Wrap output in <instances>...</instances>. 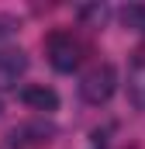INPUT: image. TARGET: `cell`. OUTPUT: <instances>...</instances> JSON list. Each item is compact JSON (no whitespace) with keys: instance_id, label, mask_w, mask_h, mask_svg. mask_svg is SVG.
Returning <instances> with one entry per match:
<instances>
[{"instance_id":"6da1fadb","label":"cell","mask_w":145,"mask_h":149,"mask_svg":"<svg viewBox=\"0 0 145 149\" xmlns=\"http://www.w3.org/2000/svg\"><path fill=\"white\" fill-rule=\"evenodd\" d=\"M114 90H117V70H114L110 63L93 66L90 73L83 76V83H79V97H83L86 104H93V108L107 104L110 97H114Z\"/></svg>"},{"instance_id":"7a4b0ae2","label":"cell","mask_w":145,"mask_h":149,"mask_svg":"<svg viewBox=\"0 0 145 149\" xmlns=\"http://www.w3.org/2000/svg\"><path fill=\"white\" fill-rule=\"evenodd\" d=\"M45 52H48V63L59 73H72L79 66V59H83V49L72 38V31H52L45 38Z\"/></svg>"},{"instance_id":"3957f363","label":"cell","mask_w":145,"mask_h":149,"mask_svg":"<svg viewBox=\"0 0 145 149\" xmlns=\"http://www.w3.org/2000/svg\"><path fill=\"white\" fill-rule=\"evenodd\" d=\"M28 73V56L24 49H3L0 52V90H14L17 80Z\"/></svg>"},{"instance_id":"277c9868","label":"cell","mask_w":145,"mask_h":149,"mask_svg":"<svg viewBox=\"0 0 145 149\" xmlns=\"http://www.w3.org/2000/svg\"><path fill=\"white\" fill-rule=\"evenodd\" d=\"M21 101L31 108V111H59V94L52 90V87H45V83H28L24 90H21Z\"/></svg>"},{"instance_id":"5b68a950","label":"cell","mask_w":145,"mask_h":149,"mask_svg":"<svg viewBox=\"0 0 145 149\" xmlns=\"http://www.w3.org/2000/svg\"><path fill=\"white\" fill-rule=\"evenodd\" d=\"M128 97L135 108H145V59H135V66L128 73Z\"/></svg>"},{"instance_id":"8992f818","label":"cell","mask_w":145,"mask_h":149,"mask_svg":"<svg viewBox=\"0 0 145 149\" xmlns=\"http://www.w3.org/2000/svg\"><path fill=\"white\" fill-rule=\"evenodd\" d=\"M76 14H79V21H83L86 28H104L107 17H110V7L107 3H83Z\"/></svg>"},{"instance_id":"52a82bcc","label":"cell","mask_w":145,"mask_h":149,"mask_svg":"<svg viewBox=\"0 0 145 149\" xmlns=\"http://www.w3.org/2000/svg\"><path fill=\"white\" fill-rule=\"evenodd\" d=\"M121 24L131 28V31H142L145 28V7L142 3H128V7L121 10Z\"/></svg>"},{"instance_id":"ba28073f","label":"cell","mask_w":145,"mask_h":149,"mask_svg":"<svg viewBox=\"0 0 145 149\" xmlns=\"http://www.w3.org/2000/svg\"><path fill=\"white\" fill-rule=\"evenodd\" d=\"M10 35H14V28H10V24H7V21L0 17V45H3V42H7Z\"/></svg>"},{"instance_id":"9c48e42d","label":"cell","mask_w":145,"mask_h":149,"mask_svg":"<svg viewBox=\"0 0 145 149\" xmlns=\"http://www.w3.org/2000/svg\"><path fill=\"white\" fill-rule=\"evenodd\" d=\"M0 118H3V101H0Z\"/></svg>"},{"instance_id":"30bf717a","label":"cell","mask_w":145,"mask_h":149,"mask_svg":"<svg viewBox=\"0 0 145 149\" xmlns=\"http://www.w3.org/2000/svg\"><path fill=\"white\" fill-rule=\"evenodd\" d=\"M142 31H145V28H142Z\"/></svg>"},{"instance_id":"8fae6325","label":"cell","mask_w":145,"mask_h":149,"mask_svg":"<svg viewBox=\"0 0 145 149\" xmlns=\"http://www.w3.org/2000/svg\"><path fill=\"white\" fill-rule=\"evenodd\" d=\"M131 149H135V146H131Z\"/></svg>"}]
</instances>
